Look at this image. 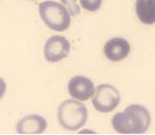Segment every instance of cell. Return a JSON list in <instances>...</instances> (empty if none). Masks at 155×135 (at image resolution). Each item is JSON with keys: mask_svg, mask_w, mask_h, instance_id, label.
Segmentation results:
<instances>
[{"mask_svg": "<svg viewBox=\"0 0 155 135\" xmlns=\"http://www.w3.org/2000/svg\"><path fill=\"white\" fill-rule=\"evenodd\" d=\"M151 116L149 111L140 105H131L123 112L113 116L112 124L118 133L142 134L149 129Z\"/></svg>", "mask_w": 155, "mask_h": 135, "instance_id": "6da1fadb", "label": "cell"}, {"mask_svg": "<svg viewBox=\"0 0 155 135\" xmlns=\"http://www.w3.org/2000/svg\"><path fill=\"white\" fill-rule=\"evenodd\" d=\"M88 118L87 108L81 101L67 99L60 105L58 110V119L64 129L78 131L86 124Z\"/></svg>", "mask_w": 155, "mask_h": 135, "instance_id": "7a4b0ae2", "label": "cell"}, {"mask_svg": "<svg viewBox=\"0 0 155 135\" xmlns=\"http://www.w3.org/2000/svg\"><path fill=\"white\" fill-rule=\"evenodd\" d=\"M38 11L43 21L51 30L63 32L70 26V13L66 7L56 1H44L39 3Z\"/></svg>", "mask_w": 155, "mask_h": 135, "instance_id": "3957f363", "label": "cell"}, {"mask_svg": "<svg viewBox=\"0 0 155 135\" xmlns=\"http://www.w3.org/2000/svg\"><path fill=\"white\" fill-rule=\"evenodd\" d=\"M120 103V93L114 86L108 84H100L96 89L93 106L98 112L110 113Z\"/></svg>", "mask_w": 155, "mask_h": 135, "instance_id": "277c9868", "label": "cell"}, {"mask_svg": "<svg viewBox=\"0 0 155 135\" xmlns=\"http://www.w3.org/2000/svg\"><path fill=\"white\" fill-rule=\"evenodd\" d=\"M70 52V42L65 37L54 35L50 37L44 47V56L49 62H58L67 57Z\"/></svg>", "mask_w": 155, "mask_h": 135, "instance_id": "5b68a950", "label": "cell"}, {"mask_svg": "<svg viewBox=\"0 0 155 135\" xmlns=\"http://www.w3.org/2000/svg\"><path fill=\"white\" fill-rule=\"evenodd\" d=\"M68 92L77 100L84 101L95 95L94 82L85 76H74L68 84Z\"/></svg>", "mask_w": 155, "mask_h": 135, "instance_id": "8992f818", "label": "cell"}, {"mask_svg": "<svg viewBox=\"0 0 155 135\" xmlns=\"http://www.w3.org/2000/svg\"><path fill=\"white\" fill-rule=\"evenodd\" d=\"M131 51L130 43L127 42V39L121 38V37H116L110 40H108L104 45V55L110 61H121L125 59Z\"/></svg>", "mask_w": 155, "mask_h": 135, "instance_id": "52a82bcc", "label": "cell"}, {"mask_svg": "<svg viewBox=\"0 0 155 135\" xmlns=\"http://www.w3.org/2000/svg\"><path fill=\"white\" fill-rule=\"evenodd\" d=\"M47 128V121L41 115H29L21 118L17 124V131L21 134H41Z\"/></svg>", "mask_w": 155, "mask_h": 135, "instance_id": "ba28073f", "label": "cell"}, {"mask_svg": "<svg viewBox=\"0 0 155 135\" xmlns=\"http://www.w3.org/2000/svg\"><path fill=\"white\" fill-rule=\"evenodd\" d=\"M136 14L142 23H155V0H136Z\"/></svg>", "mask_w": 155, "mask_h": 135, "instance_id": "9c48e42d", "label": "cell"}, {"mask_svg": "<svg viewBox=\"0 0 155 135\" xmlns=\"http://www.w3.org/2000/svg\"><path fill=\"white\" fill-rule=\"evenodd\" d=\"M80 3L83 9L88 12H96L100 9L102 0H80Z\"/></svg>", "mask_w": 155, "mask_h": 135, "instance_id": "30bf717a", "label": "cell"}, {"mask_svg": "<svg viewBox=\"0 0 155 135\" xmlns=\"http://www.w3.org/2000/svg\"><path fill=\"white\" fill-rule=\"evenodd\" d=\"M61 2L66 7V9L69 11L71 16H78L80 14L81 10L78 5L77 0H61Z\"/></svg>", "mask_w": 155, "mask_h": 135, "instance_id": "8fae6325", "label": "cell"}, {"mask_svg": "<svg viewBox=\"0 0 155 135\" xmlns=\"http://www.w3.org/2000/svg\"><path fill=\"white\" fill-rule=\"evenodd\" d=\"M5 90H7V84H5V81L2 78H0V99L3 97V95H5Z\"/></svg>", "mask_w": 155, "mask_h": 135, "instance_id": "7c38bea8", "label": "cell"}, {"mask_svg": "<svg viewBox=\"0 0 155 135\" xmlns=\"http://www.w3.org/2000/svg\"><path fill=\"white\" fill-rule=\"evenodd\" d=\"M82 133H94V131H88V130H84V131H82Z\"/></svg>", "mask_w": 155, "mask_h": 135, "instance_id": "4fadbf2b", "label": "cell"}, {"mask_svg": "<svg viewBox=\"0 0 155 135\" xmlns=\"http://www.w3.org/2000/svg\"><path fill=\"white\" fill-rule=\"evenodd\" d=\"M31 1H35V0H31Z\"/></svg>", "mask_w": 155, "mask_h": 135, "instance_id": "5bb4252c", "label": "cell"}]
</instances>
